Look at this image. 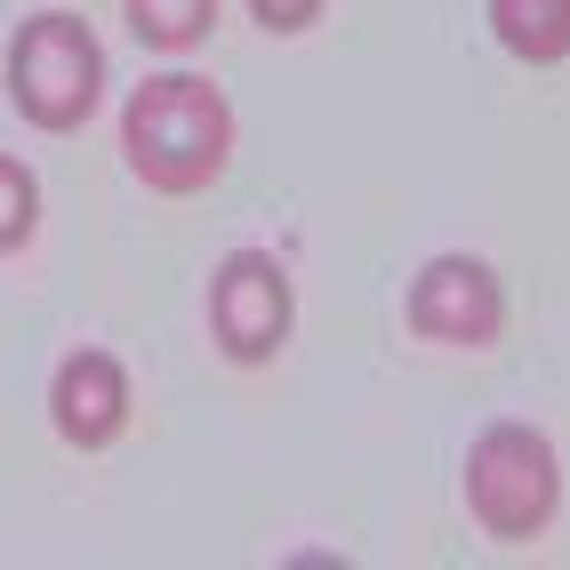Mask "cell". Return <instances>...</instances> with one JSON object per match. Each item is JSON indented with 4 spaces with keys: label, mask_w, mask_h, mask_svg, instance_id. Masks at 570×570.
<instances>
[{
    "label": "cell",
    "mask_w": 570,
    "mask_h": 570,
    "mask_svg": "<svg viewBox=\"0 0 570 570\" xmlns=\"http://www.w3.org/2000/svg\"><path fill=\"white\" fill-rule=\"evenodd\" d=\"M249 17H257L265 32H306V24L322 17V0H249Z\"/></svg>",
    "instance_id": "30bf717a"
},
{
    "label": "cell",
    "mask_w": 570,
    "mask_h": 570,
    "mask_svg": "<svg viewBox=\"0 0 570 570\" xmlns=\"http://www.w3.org/2000/svg\"><path fill=\"white\" fill-rule=\"evenodd\" d=\"M490 32L522 65H562L570 57V0H490Z\"/></svg>",
    "instance_id": "52a82bcc"
},
{
    "label": "cell",
    "mask_w": 570,
    "mask_h": 570,
    "mask_svg": "<svg viewBox=\"0 0 570 570\" xmlns=\"http://www.w3.org/2000/svg\"><path fill=\"white\" fill-rule=\"evenodd\" d=\"M209 24H217V0H129V32L145 49H161V57L202 49Z\"/></svg>",
    "instance_id": "ba28073f"
},
{
    "label": "cell",
    "mask_w": 570,
    "mask_h": 570,
    "mask_svg": "<svg viewBox=\"0 0 570 570\" xmlns=\"http://www.w3.org/2000/svg\"><path fill=\"white\" fill-rule=\"evenodd\" d=\"M289 274L265 249H234L209 274V337H217V354L225 362H242V370H257V362H274L282 354V337H289Z\"/></svg>",
    "instance_id": "277c9868"
},
{
    "label": "cell",
    "mask_w": 570,
    "mask_h": 570,
    "mask_svg": "<svg viewBox=\"0 0 570 570\" xmlns=\"http://www.w3.org/2000/svg\"><path fill=\"white\" fill-rule=\"evenodd\" d=\"M9 97H17L24 121L49 129V137L81 129L97 112V97H105V49H97L89 17H72V9L24 17L17 41H9Z\"/></svg>",
    "instance_id": "7a4b0ae2"
},
{
    "label": "cell",
    "mask_w": 570,
    "mask_h": 570,
    "mask_svg": "<svg viewBox=\"0 0 570 570\" xmlns=\"http://www.w3.org/2000/svg\"><path fill=\"white\" fill-rule=\"evenodd\" d=\"M410 330L434 346H490L507 330V282L482 257H434L410 282Z\"/></svg>",
    "instance_id": "5b68a950"
},
{
    "label": "cell",
    "mask_w": 570,
    "mask_h": 570,
    "mask_svg": "<svg viewBox=\"0 0 570 570\" xmlns=\"http://www.w3.org/2000/svg\"><path fill=\"white\" fill-rule=\"evenodd\" d=\"M562 499V466H554V442L530 426V417H499L482 426V442L466 450V507L490 539H539L554 522Z\"/></svg>",
    "instance_id": "3957f363"
},
{
    "label": "cell",
    "mask_w": 570,
    "mask_h": 570,
    "mask_svg": "<svg viewBox=\"0 0 570 570\" xmlns=\"http://www.w3.org/2000/svg\"><path fill=\"white\" fill-rule=\"evenodd\" d=\"M121 154L154 194H202L234 161V105L202 72H145L121 105Z\"/></svg>",
    "instance_id": "6da1fadb"
},
{
    "label": "cell",
    "mask_w": 570,
    "mask_h": 570,
    "mask_svg": "<svg viewBox=\"0 0 570 570\" xmlns=\"http://www.w3.org/2000/svg\"><path fill=\"white\" fill-rule=\"evenodd\" d=\"M32 225H41V177L17 154H0V249H24Z\"/></svg>",
    "instance_id": "9c48e42d"
},
{
    "label": "cell",
    "mask_w": 570,
    "mask_h": 570,
    "mask_svg": "<svg viewBox=\"0 0 570 570\" xmlns=\"http://www.w3.org/2000/svg\"><path fill=\"white\" fill-rule=\"evenodd\" d=\"M49 410H57V426L72 450H105L112 434H121V417H129V370L81 346V354H65L57 370V386H49Z\"/></svg>",
    "instance_id": "8992f818"
}]
</instances>
